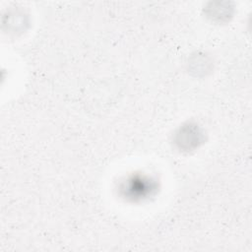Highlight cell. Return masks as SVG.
Instances as JSON below:
<instances>
[{"label":"cell","instance_id":"1","mask_svg":"<svg viewBox=\"0 0 252 252\" xmlns=\"http://www.w3.org/2000/svg\"><path fill=\"white\" fill-rule=\"evenodd\" d=\"M177 139L176 143L179 145L181 149L184 150H191L196 147L201 143V138H202V133L196 127V125H191L188 124L182 128L177 133Z\"/></svg>","mask_w":252,"mask_h":252},{"label":"cell","instance_id":"2","mask_svg":"<svg viewBox=\"0 0 252 252\" xmlns=\"http://www.w3.org/2000/svg\"><path fill=\"white\" fill-rule=\"evenodd\" d=\"M126 184L127 188L123 187L122 189H127L131 197H144L149 193L151 194V191L154 189V182L141 176L130 178Z\"/></svg>","mask_w":252,"mask_h":252}]
</instances>
